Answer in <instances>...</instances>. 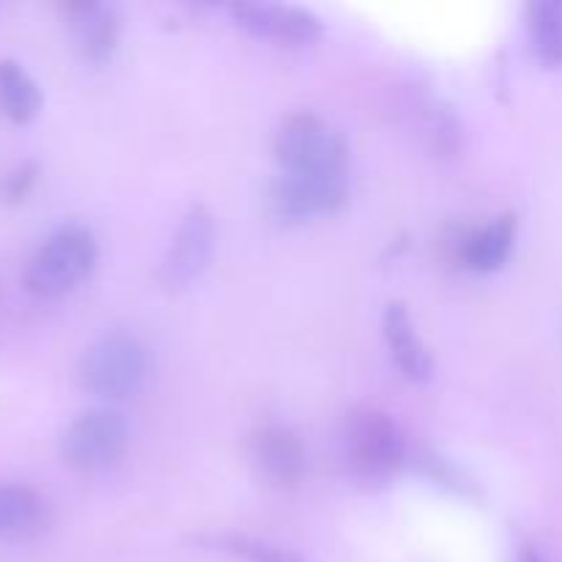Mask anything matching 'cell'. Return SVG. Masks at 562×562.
Wrapping results in <instances>:
<instances>
[{"label": "cell", "instance_id": "1", "mask_svg": "<svg viewBox=\"0 0 562 562\" xmlns=\"http://www.w3.org/2000/svg\"><path fill=\"white\" fill-rule=\"evenodd\" d=\"M409 461V442L393 415L382 409H355L340 428V464L366 488H382Z\"/></svg>", "mask_w": 562, "mask_h": 562}, {"label": "cell", "instance_id": "2", "mask_svg": "<svg viewBox=\"0 0 562 562\" xmlns=\"http://www.w3.org/2000/svg\"><path fill=\"white\" fill-rule=\"evenodd\" d=\"M99 241L86 225L66 223L44 236L22 272V285L36 300H60L91 278Z\"/></svg>", "mask_w": 562, "mask_h": 562}, {"label": "cell", "instance_id": "3", "mask_svg": "<svg viewBox=\"0 0 562 562\" xmlns=\"http://www.w3.org/2000/svg\"><path fill=\"white\" fill-rule=\"evenodd\" d=\"M274 159L291 176L349 173V146L344 135L313 113H294L274 135Z\"/></svg>", "mask_w": 562, "mask_h": 562}, {"label": "cell", "instance_id": "4", "mask_svg": "<svg viewBox=\"0 0 562 562\" xmlns=\"http://www.w3.org/2000/svg\"><path fill=\"white\" fill-rule=\"evenodd\" d=\"M148 357L140 340L126 333L102 335L80 360V384L104 401L135 395L146 382Z\"/></svg>", "mask_w": 562, "mask_h": 562}, {"label": "cell", "instance_id": "5", "mask_svg": "<svg viewBox=\"0 0 562 562\" xmlns=\"http://www.w3.org/2000/svg\"><path fill=\"white\" fill-rule=\"evenodd\" d=\"M132 428L124 412L97 406L77 415L60 434V456L77 472H102L119 464L130 450Z\"/></svg>", "mask_w": 562, "mask_h": 562}, {"label": "cell", "instance_id": "6", "mask_svg": "<svg viewBox=\"0 0 562 562\" xmlns=\"http://www.w3.org/2000/svg\"><path fill=\"white\" fill-rule=\"evenodd\" d=\"M217 247V223L203 203H192L181 217L162 263H159V283L168 291H184L209 269Z\"/></svg>", "mask_w": 562, "mask_h": 562}, {"label": "cell", "instance_id": "7", "mask_svg": "<svg viewBox=\"0 0 562 562\" xmlns=\"http://www.w3.org/2000/svg\"><path fill=\"white\" fill-rule=\"evenodd\" d=\"M349 198V173L291 176L283 173L269 190V212L283 225L335 214Z\"/></svg>", "mask_w": 562, "mask_h": 562}, {"label": "cell", "instance_id": "8", "mask_svg": "<svg viewBox=\"0 0 562 562\" xmlns=\"http://www.w3.org/2000/svg\"><path fill=\"white\" fill-rule=\"evenodd\" d=\"M231 20L256 38L305 47L322 38L324 22L313 11L289 3H263V0H241L231 3Z\"/></svg>", "mask_w": 562, "mask_h": 562}, {"label": "cell", "instance_id": "9", "mask_svg": "<svg viewBox=\"0 0 562 562\" xmlns=\"http://www.w3.org/2000/svg\"><path fill=\"white\" fill-rule=\"evenodd\" d=\"M64 20L71 47L82 60L99 66L113 58L121 36L119 11L113 5L102 0H71L64 5Z\"/></svg>", "mask_w": 562, "mask_h": 562}, {"label": "cell", "instance_id": "10", "mask_svg": "<svg viewBox=\"0 0 562 562\" xmlns=\"http://www.w3.org/2000/svg\"><path fill=\"white\" fill-rule=\"evenodd\" d=\"M252 461L272 486L291 488L307 475V448L294 428L269 423L252 437Z\"/></svg>", "mask_w": 562, "mask_h": 562}, {"label": "cell", "instance_id": "11", "mask_svg": "<svg viewBox=\"0 0 562 562\" xmlns=\"http://www.w3.org/2000/svg\"><path fill=\"white\" fill-rule=\"evenodd\" d=\"M404 115L417 140L434 157H453L461 151L464 126H461L459 113L445 99L428 91H409V97L404 99Z\"/></svg>", "mask_w": 562, "mask_h": 562}, {"label": "cell", "instance_id": "12", "mask_svg": "<svg viewBox=\"0 0 562 562\" xmlns=\"http://www.w3.org/2000/svg\"><path fill=\"white\" fill-rule=\"evenodd\" d=\"M382 335L395 368L409 382H428L434 376V357L423 344L404 302H390L382 313Z\"/></svg>", "mask_w": 562, "mask_h": 562}, {"label": "cell", "instance_id": "13", "mask_svg": "<svg viewBox=\"0 0 562 562\" xmlns=\"http://www.w3.org/2000/svg\"><path fill=\"white\" fill-rule=\"evenodd\" d=\"M516 234H519V220L516 214H499L483 228L470 231L461 236L459 258L470 272L492 274L508 263L510 252L516 247Z\"/></svg>", "mask_w": 562, "mask_h": 562}, {"label": "cell", "instance_id": "14", "mask_svg": "<svg viewBox=\"0 0 562 562\" xmlns=\"http://www.w3.org/2000/svg\"><path fill=\"white\" fill-rule=\"evenodd\" d=\"M47 521V503L25 483H0V541L36 536Z\"/></svg>", "mask_w": 562, "mask_h": 562}, {"label": "cell", "instance_id": "15", "mask_svg": "<svg viewBox=\"0 0 562 562\" xmlns=\"http://www.w3.org/2000/svg\"><path fill=\"white\" fill-rule=\"evenodd\" d=\"M42 88L14 58L0 60V115L11 124H31L42 113Z\"/></svg>", "mask_w": 562, "mask_h": 562}, {"label": "cell", "instance_id": "16", "mask_svg": "<svg viewBox=\"0 0 562 562\" xmlns=\"http://www.w3.org/2000/svg\"><path fill=\"white\" fill-rule=\"evenodd\" d=\"M530 49L543 69L562 66V0H536L527 9Z\"/></svg>", "mask_w": 562, "mask_h": 562}, {"label": "cell", "instance_id": "17", "mask_svg": "<svg viewBox=\"0 0 562 562\" xmlns=\"http://www.w3.org/2000/svg\"><path fill=\"white\" fill-rule=\"evenodd\" d=\"M415 467L423 477L434 483V486L445 488V492L456 494L461 499H477L481 497V486L475 477L459 464V461L448 459V456L437 453V450H420L415 456Z\"/></svg>", "mask_w": 562, "mask_h": 562}, {"label": "cell", "instance_id": "18", "mask_svg": "<svg viewBox=\"0 0 562 562\" xmlns=\"http://www.w3.org/2000/svg\"><path fill=\"white\" fill-rule=\"evenodd\" d=\"M206 547L217 549V552L236 554V558H245L247 562H305L296 554L285 552V549L269 547V543L256 541V538L247 536H209L201 538Z\"/></svg>", "mask_w": 562, "mask_h": 562}, {"label": "cell", "instance_id": "19", "mask_svg": "<svg viewBox=\"0 0 562 562\" xmlns=\"http://www.w3.org/2000/svg\"><path fill=\"white\" fill-rule=\"evenodd\" d=\"M42 165L36 159H20L0 173V206H20L36 190Z\"/></svg>", "mask_w": 562, "mask_h": 562}, {"label": "cell", "instance_id": "20", "mask_svg": "<svg viewBox=\"0 0 562 562\" xmlns=\"http://www.w3.org/2000/svg\"><path fill=\"white\" fill-rule=\"evenodd\" d=\"M516 562H549V560L541 549L532 547V543H525V547H519V552H516Z\"/></svg>", "mask_w": 562, "mask_h": 562}]
</instances>
